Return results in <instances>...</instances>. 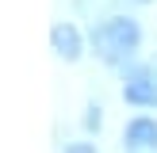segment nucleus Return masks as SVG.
Wrapping results in <instances>:
<instances>
[{
    "instance_id": "1",
    "label": "nucleus",
    "mask_w": 157,
    "mask_h": 153,
    "mask_svg": "<svg viewBox=\"0 0 157 153\" xmlns=\"http://www.w3.org/2000/svg\"><path fill=\"white\" fill-rule=\"evenodd\" d=\"M138 42H142V27H138L130 15H111V19H104L100 27H92V46H96V54L104 61H111V65L134 58Z\"/></svg>"
},
{
    "instance_id": "5",
    "label": "nucleus",
    "mask_w": 157,
    "mask_h": 153,
    "mask_svg": "<svg viewBox=\"0 0 157 153\" xmlns=\"http://www.w3.org/2000/svg\"><path fill=\"white\" fill-rule=\"evenodd\" d=\"M84 122H88V130H100V107L96 103L88 107V119H84Z\"/></svg>"
},
{
    "instance_id": "3",
    "label": "nucleus",
    "mask_w": 157,
    "mask_h": 153,
    "mask_svg": "<svg viewBox=\"0 0 157 153\" xmlns=\"http://www.w3.org/2000/svg\"><path fill=\"white\" fill-rule=\"evenodd\" d=\"M123 138H127V149L130 153H150V149H157V119H146V115L130 119Z\"/></svg>"
},
{
    "instance_id": "7",
    "label": "nucleus",
    "mask_w": 157,
    "mask_h": 153,
    "mask_svg": "<svg viewBox=\"0 0 157 153\" xmlns=\"http://www.w3.org/2000/svg\"><path fill=\"white\" fill-rule=\"evenodd\" d=\"M138 4H142V0H138Z\"/></svg>"
},
{
    "instance_id": "4",
    "label": "nucleus",
    "mask_w": 157,
    "mask_h": 153,
    "mask_svg": "<svg viewBox=\"0 0 157 153\" xmlns=\"http://www.w3.org/2000/svg\"><path fill=\"white\" fill-rule=\"evenodd\" d=\"M50 42H54V54L65 61H77L81 58V31L73 27V23H58V27L50 31Z\"/></svg>"
},
{
    "instance_id": "6",
    "label": "nucleus",
    "mask_w": 157,
    "mask_h": 153,
    "mask_svg": "<svg viewBox=\"0 0 157 153\" xmlns=\"http://www.w3.org/2000/svg\"><path fill=\"white\" fill-rule=\"evenodd\" d=\"M65 153H96V145H88V142H73Z\"/></svg>"
},
{
    "instance_id": "2",
    "label": "nucleus",
    "mask_w": 157,
    "mask_h": 153,
    "mask_svg": "<svg viewBox=\"0 0 157 153\" xmlns=\"http://www.w3.org/2000/svg\"><path fill=\"white\" fill-rule=\"evenodd\" d=\"M123 99L134 107H157V73L153 69H134L123 84Z\"/></svg>"
}]
</instances>
